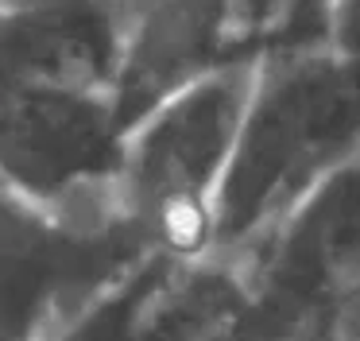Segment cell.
Listing matches in <instances>:
<instances>
[{
    "instance_id": "cell-1",
    "label": "cell",
    "mask_w": 360,
    "mask_h": 341,
    "mask_svg": "<svg viewBox=\"0 0 360 341\" xmlns=\"http://www.w3.org/2000/svg\"><path fill=\"white\" fill-rule=\"evenodd\" d=\"M360 155V51L259 46L213 209V252H252L321 178Z\"/></svg>"
},
{
    "instance_id": "cell-2",
    "label": "cell",
    "mask_w": 360,
    "mask_h": 341,
    "mask_svg": "<svg viewBox=\"0 0 360 341\" xmlns=\"http://www.w3.org/2000/svg\"><path fill=\"white\" fill-rule=\"evenodd\" d=\"M259 51L213 66L151 108L124 136L117 206L148 252L198 260L213 252V209L236 147Z\"/></svg>"
},
{
    "instance_id": "cell-3",
    "label": "cell",
    "mask_w": 360,
    "mask_h": 341,
    "mask_svg": "<svg viewBox=\"0 0 360 341\" xmlns=\"http://www.w3.org/2000/svg\"><path fill=\"white\" fill-rule=\"evenodd\" d=\"M252 252L248 326L259 341L360 330V155L321 178Z\"/></svg>"
},
{
    "instance_id": "cell-4",
    "label": "cell",
    "mask_w": 360,
    "mask_h": 341,
    "mask_svg": "<svg viewBox=\"0 0 360 341\" xmlns=\"http://www.w3.org/2000/svg\"><path fill=\"white\" fill-rule=\"evenodd\" d=\"M124 132L109 93L0 78V182L58 213L120 221Z\"/></svg>"
},
{
    "instance_id": "cell-5",
    "label": "cell",
    "mask_w": 360,
    "mask_h": 341,
    "mask_svg": "<svg viewBox=\"0 0 360 341\" xmlns=\"http://www.w3.org/2000/svg\"><path fill=\"white\" fill-rule=\"evenodd\" d=\"M136 248L128 225L58 213L0 182V341H51Z\"/></svg>"
},
{
    "instance_id": "cell-6",
    "label": "cell",
    "mask_w": 360,
    "mask_h": 341,
    "mask_svg": "<svg viewBox=\"0 0 360 341\" xmlns=\"http://www.w3.org/2000/svg\"><path fill=\"white\" fill-rule=\"evenodd\" d=\"M329 39L345 51H360V0H326Z\"/></svg>"
},
{
    "instance_id": "cell-7",
    "label": "cell",
    "mask_w": 360,
    "mask_h": 341,
    "mask_svg": "<svg viewBox=\"0 0 360 341\" xmlns=\"http://www.w3.org/2000/svg\"><path fill=\"white\" fill-rule=\"evenodd\" d=\"M217 4H225L229 12L236 16L240 31L248 35V31H256V27H267L271 16H275V8L287 4V0H217Z\"/></svg>"
},
{
    "instance_id": "cell-8",
    "label": "cell",
    "mask_w": 360,
    "mask_h": 341,
    "mask_svg": "<svg viewBox=\"0 0 360 341\" xmlns=\"http://www.w3.org/2000/svg\"><path fill=\"white\" fill-rule=\"evenodd\" d=\"M97 0H0V20L12 16H47V12H70V8H86Z\"/></svg>"
},
{
    "instance_id": "cell-9",
    "label": "cell",
    "mask_w": 360,
    "mask_h": 341,
    "mask_svg": "<svg viewBox=\"0 0 360 341\" xmlns=\"http://www.w3.org/2000/svg\"><path fill=\"white\" fill-rule=\"evenodd\" d=\"M333 341H360V330H352V333H341V337H333Z\"/></svg>"
},
{
    "instance_id": "cell-10",
    "label": "cell",
    "mask_w": 360,
    "mask_h": 341,
    "mask_svg": "<svg viewBox=\"0 0 360 341\" xmlns=\"http://www.w3.org/2000/svg\"><path fill=\"white\" fill-rule=\"evenodd\" d=\"M105 4H109V0H105Z\"/></svg>"
}]
</instances>
